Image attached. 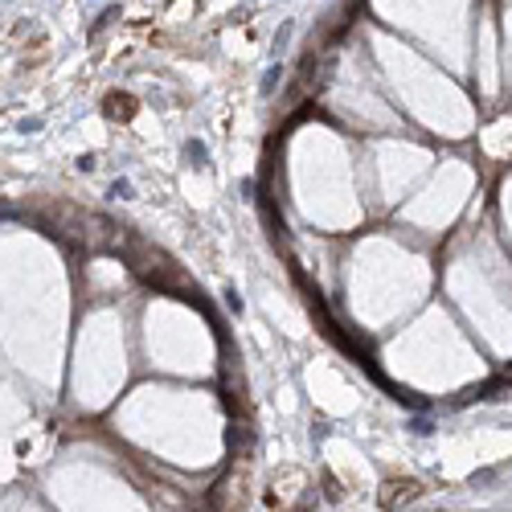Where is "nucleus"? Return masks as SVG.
Returning <instances> with one entry per match:
<instances>
[{
  "label": "nucleus",
  "mask_w": 512,
  "mask_h": 512,
  "mask_svg": "<svg viewBox=\"0 0 512 512\" xmlns=\"http://www.w3.org/2000/svg\"><path fill=\"white\" fill-rule=\"evenodd\" d=\"M418 492H422L418 479H389L385 492H381V509H398L406 500H418Z\"/></svg>",
  "instance_id": "1"
},
{
  "label": "nucleus",
  "mask_w": 512,
  "mask_h": 512,
  "mask_svg": "<svg viewBox=\"0 0 512 512\" xmlns=\"http://www.w3.org/2000/svg\"><path fill=\"white\" fill-rule=\"evenodd\" d=\"M103 111H107V119H132L136 115V98L123 91H111L103 98Z\"/></svg>",
  "instance_id": "2"
},
{
  "label": "nucleus",
  "mask_w": 512,
  "mask_h": 512,
  "mask_svg": "<svg viewBox=\"0 0 512 512\" xmlns=\"http://www.w3.org/2000/svg\"><path fill=\"white\" fill-rule=\"evenodd\" d=\"M279 78H283V66H275V70H271V74L263 78V94H271V91H275V87H279Z\"/></svg>",
  "instance_id": "3"
}]
</instances>
